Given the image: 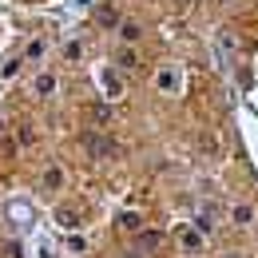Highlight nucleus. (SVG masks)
Wrapping results in <instances>:
<instances>
[{"label": "nucleus", "instance_id": "nucleus-8", "mask_svg": "<svg viewBox=\"0 0 258 258\" xmlns=\"http://www.w3.org/2000/svg\"><path fill=\"white\" fill-rule=\"evenodd\" d=\"M103 88H107V96H119L123 92V80H115V72H107L103 76Z\"/></svg>", "mask_w": 258, "mask_h": 258}, {"label": "nucleus", "instance_id": "nucleus-6", "mask_svg": "<svg viewBox=\"0 0 258 258\" xmlns=\"http://www.w3.org/2000/svg\"><path fill=\"white\" fill-rule=\"evenodd\" d=\"M115 223L123 226V230H139V226H143V219H139V215H131V211H123V215H119Z\"/></svg>", "mask_w": 258, "mask_h": 258}, {"label": "nucleus", "instance_id": "nucleus-9", "mask_svg": "<svg viewBox=\"0 0 258 258\" xmlns=\"http://www.w3.org/2000/svg\"><path fill=\"white\" fill-rule=\"evenodd\" d=\"M155 242H159V234H155V230H143V234H139V246H143V250H151Z\"/></svg>", "mask_w": 258, "mask_h": 258}, {"label": "nucleus", "instance_id": "nucleus-5", "mask_svg": "<svg viewBox=\"0 0 258 258\" xmlns=\"http://www.w3.org/2000/svg\"><path fill=\"white\" fill-rule=\"evenodd\" d=\"M179 238H183V246H187V250H199V246H203L199 230H191V226H183V230H179Z\"/></svg>", "mask_w": 258, "mask_h": 258}, {"label": "nucleus", "instance_id": "nucleus-10", "mask_svg": "<svg viewBox=\"0 0 258 258\" xmlns=\"http://www.w3.org/2000/svg\"><path fill=\"white\" fill-rule=\"evenodd\" d=\"M56 219H60V223H64V226H76V223H80V215H76V211H60Z\"/></svg>", "mask_w": 258, "mask_h": 258}, {"label": "nucleus", "instance_id": "nucleus-3", "mask_svg": "<svg viewBox=\"0 0 258 258\" xmlns=\"http://www.w3.org/2000/svg\"><path fill=\"white\" fill-rule=\"evenodd\" d=\"M44 187H48V191L64 187V171H60V167H48V171H44Z\"/></svg>", "mask_w": 258, "mask_h": 258}, {"label": "nucleus", "instance_id": "nucleus-12", "mask_svg": "<svg viewBox=\"0 0 258 258\" xmlns=\"http://www.w3.org/2000/svg\"><path fill=\"white\" fill-rule=\"evenodd\" d=\"M119 68H135V52H119Z\"/></svg>", "mask_w": 258, "mask_h": 258}, {"label": "nucleus", "instance_id": "nucleus-4", "mask_svg": "<svg viewBox=\"0 0 258 258\" xmlns=\"http://www.w3.org/2000/svg\"><path fill=\"white\" fill-rule=\"evenodd\" d=\"M159 88H163V92H179V76H175L171 68H163V72H159Z\"/></svg>", "mask_w": 258, "mask_h": 258}, {"label": "nucleus", "instance_id": "nucleus-7", "mask_svg": "<svg viewBox=\"0 0 258 258\" xmlns=\"http://www.w3.org/2000/svg\"><path fill=\"white\" fill-rule=\"evenodd\" d=\"M36 92H40V96H52V92H56V76H40V80H36Z\"/></svg>", "mask_w": 258, "mask_h": 258}, {"label": "nucleus", "instance_id": "nucleus-11", "mask_svg": "<svg viewBox=\"0 0 258 258\" xmlns=\"http://www.w3.org/2000/svg\"><path fill=\"white\" fill-rule=\"evenodd\" d=\"M123 40H127V44H135V40H139V28H135V24H123Z\"/></svg>", "mask_w": 258, "mask_h": 258}, {"label": "nucleus", "instance_id": "nucleus-2", "mask_svg": "<svg viewBox=\"0 0 258 258\" xmlns=\"http://www.w3.org/2000/svg\"><path fill=\"white\" fill-rule=\"evenodd\" d=\"M230 219H234L238 226H250V223H254V207H246V203H238V207L230 211Z\"/></svg>", "mask_w": 258, "mask_h": 258}, {"label": "nucleus", "instance_id": "nucleus-13", "mask_svg": "<svg viewBox=\"0 0 258 258\" xmlns=\"http://www.w3.org/2000/svg\"><path fill=\"white\" fill-rule=\"evenodd\" d=\"M40 258H52V254H48V250H44V254H40Z\"/></svg>", "mask_w": 258, "mask_h": 258}, {"label": "nucleus", "instance_id": "nucleus-1", "mask_svg": "<svg viewBox=\"0 0 258 258\" xmlns=\"http://www.w3.org/2000/svg\"><path fill=\"white\" fill-rule=\"evenodd\" d=\"M84 143L92 147V155H111L115 151V143H107L103 135H84Z\"/></svg>", "mask_w": 258, "mask_h": 258}]
</instances>
